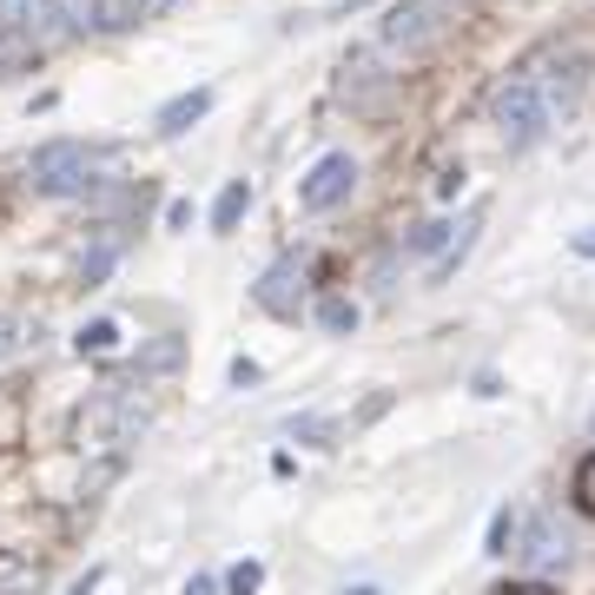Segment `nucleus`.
<instances>
[{"instance_id": "5", "label": "nucleus", "mask_w": 595, "mask_h": 595, "mask_svg": "<svg viewBox=\"0 0 595 595\" xmlns=\"http://www.w3.org/2000/svg\"><path fill=\"white\" fill-rule=\"evenodd\" d=\"M377 40L391 53H431L437 47V8H423V0H397V8L377 21Z\"/></svg>"}, {"instance_id": "21", "label": "nucleus", "mask_w": 595, "mask_h": 595, "mask_svg": "<svg viewBox=\"0 0 595 595\" xmlns=\"http://www.w3.org/2000/svg\"><path fill=\"white\" fill-rule=\"evenodd\" d=\"M165 225L186 232V225H193V199H173V206H165Z\"/></svg>"}, {"instance_id": "25", "label": "nucleus", "mask_w": 595, "mask_h": 595, "mask_svg": "<svg viewBox=\"0 0 595 595\" xmlns=\"http://www.w3.org/2000/svg\"><path fill=\"white\" fill-rule=\"evenodd\" d=\"M186 595H219V582H212V575H193V582H186Z\"/></svg>"}, {"instance_id": "13", "label": "nucleus", "mask_w": 595, "mask_h": 595, "mask_svg": "<svg viewBox=\"0 0 595 595\" xmlns=\"http://www.w3.org/2000/svg\"><path fill=\"white\" fill-rule=\"evenodd\" d=\"M318 324L331 337H345V331H358V305L351 298H318Z\"/></svg>"}, {"instance_id": "7", "label": "nucleus", "mask_w": 595, "mask_h": 595, "mask_svg": "<svg viewBox=\"0 0 595 595\" xmlns=\"http://www.w3.org/2000/svg\"><path fill=\"white\" fill-rule=\"evenodd\" d=\"M206 113H212V87H193V94H179V100H165L152 126H159L165 139H179V133H193V126H199Z\"/></svg>"}, {"instance_id": "14", "label": "nucleus", "mask_w": 595, "mask_h": 595, "mask_svg": "<svg viewBox=\"0 0 595 595\" xmlns=\"http://www.w3.org/2000/svg\"><path fill=\"white\" fill-rule=\"evenodd\" d=\"M73 345H79V358H87V351L100 358V351H113V345H120V324H113V318H94L87 331H79V337H73Z\"/></svg>"}, {"instance_id": "8", "label": "nucleus", "mask_w": 595, "mask_h": 595, "mask_svg": "<svg viewBox=\"0 0 595 595\" xmlns=\"http://www.w3.org/2000/svg\"><path fill=\"white\" fill-rule=\"evenodd\" d=\"M27 345H40V318H21V311H0V364L21 358Z\"/></svg>"}, {"instance_id": "2", "label": "nucleus", "mask_w": 595, "mask_h": 595, "mask_svg": "<svg viewBox=\"0 0 595 595\" xmlns=\"http://www.w3.org/2000/svg\"><path fill=\"white\" fill-rule=\"evenodd\" d=\"M496 133L509 139V146H536L543 133H549V113H556V100L543 94V79H530V73H517V79H503L496 87Z\"/></svg>"}, {"instance_id": "23", "label": "nucleus", "mask_w": 595, "mask_h": 595, "mask_svg": "<svg viewBox=\"0 0 595 595\" xmlns=\"http://www.w3.org/2000/svg\"><path fill=\"white\" fill-rule=\"evenodd\" d=\"M232 384H259V364H251V358H232Z\"/></svg>"}, {"instance_id": "10", "label": "nucleus", "mask_w": 595, "mask_h": 595, "mask_svg": "<svg viewBox=\"0 0 595 595\" xmlns=\"http://www.w3.org/2000/svg\"><path fill=\"white\" fill-rule=\"evenodd\" d=\"M245 206H251V186L245 179H225V193L212 199V232H232L245 219Z\"/></svg>"}, {"instance_id": "17", "label": "nucleus", "mask_w": 595, "mask_h": 595, "mask_svg": "<svg viewBox=\"0 0 595 595\" xmlns=\"http://www.w3.org/2000/svg\"><path fill=\"white\" fill-rule=\"evenodd\" d=\"M173 364H179V337H159L139 351V371H173Z\"/></svg>"}, {"instance_id": "15", "label": "nucleus", "mask_w": 595, "mask_h": 595, "mask_svg": "<svg viewBox=\"0 0 595 595\" xmlns=\"http://www.w3.org/2000/svg\"><path fill=\"white\" fill-rule=\"evenodd\" d=\"M569 496H575V509H582V517H595V450L575 463V483H569Z\"/></svg>"}, {"instance_id": "24", "label": "nucleus", "mask_w": 595, "mask_h": 595, "mask_svg": "<svg viewBox=\"0 0 595 595\" xmlns=\"http://www.w3.org/2000/svg\"><path fill=\"white\" fill-rule=\"evenodd\" d=\"M496 595H556L549 582H509V588H496Z\"/></svg>"}, {"instance_id": "18", "label": "nucleus", "mask_w": 595, "mask_h": 595, "mask_svg": "<svg viewBox=\"0 0 595 595\" xmlns=\"http://www.w3.org/2000/svg\"><path fill=\"white\" fill-rule=\"evenodd\" d=\"M259 582H265V569H259V562H232L225 595H259Z\"/></svg>"}, {"instance_id": "1", "label": "nucleus", "mask_w": 595, "mask_h": 595, "mask_svg": "<svg viewBox=\"0 0 595 595\" xmlns=\"http://www.w3.org/2000/svg\"><path fill=\"white\" fill-rule=\"evenodd\" d=\"M27 186L40 199H87L100 186V152L79 146V139H47L34 159H27Z\"/></svg>"}, {"instance_id": "19", "label": "nucleus", "mask_w": 595, "mask_h": 595, "mask_svg": "<svg viewBox=\"0 0 595 595\" xmlns=\"http://www.w3.org/2000/svg\"><path fill=\"white\" fill-rule=\"evenodd\" d=\"M444 238H450V225H444V219H431V225H423V232L410 238V251H437Z\"/></svg>"}, {"instance_id": "16", "label": "nucleus", "mask_w": 595, "mask_h": 595, "mask_svg": "<svg viewBox=\"0 0 595 595\" xmlns=\"http://www.w3.org/2000/svg\"><path fill=\"white\" fill-rule=\"evenodd\" d=\"M21 444V391H0V450Z\"/></svg>"}, {"instance_id": "4", "label": "nucleus", "mask_w": 595, "mask_h": 595, "mask_svg": "<svg viewBox=\"0 0 595 595\" xmlns=\"http://www.w3.org/2000/svg\"><path fill=\"white\" fill-rule=\"evenodd\" d=\"M351 186H358V159L351 152H324L311 173H305V186H298V206L305 212H331V206L351 199Z\"/></svg>"}, {"instance_id": "9", "label": "nucleus", "mask_w": 595, "mask_h": 595, "mask_svg": "<svg viewBox=\"0 0 595 595\" xmlns=\"http://www.w3.org/2000/svg\"><path fill=\"white\" fill-rule=\"evenodd\" d=\"M152 0H94V27L100 34H120V27H139Z\"/></svg>"}, {"instance_id": "3", "label": "nucleus", "mask_w": 595, "mask_h": 595, "mask_svg": "<svg viewBox=\"0 0 595 595\" xmlns=\"http://www.w3.org/2000/svg\"><path fill=\"white\" fill-rule=\"evenodd\" d=\"M139 431H146V404L126 391H100L94 410L79 417V450H126L139 444Z\"/></svg>"}, {"instance_id": "6", "label": "nucleus", "mask_w": 595, "mask_h": 595, "mask_svg": "<svg viewBox=\"0 0 595 595\" xmlns=\"http://www.w3.org/2000/svg\"><path fill=\"white\" fill-rule=\"evenodd\" d=\"M298 292H305V265L298 259H278L265 278H259V305L272 318H298Z\"/></svg>"}, {"instance_id": "27", "label": "nucleus", "mask_w": 595, "mask_h": 595, "mask_svg": "<svg viewBox=\"0 0 595 595\" xmlns=\"http://www.w3.org/2000/svg\"><path fill=\"white\" fill-rule=\"evenodd\" d=\"M152 8H165V0H152Z\"/></svg>"}, {"instance_id": "11", "label": "nucleus", "mask_w": 595, "mask_h": 595, "mask_svg": "<svg viewBox=\"0 0 595 595\" xmlns=\"http://www.w3.org/2000/svg\"><path fill=\"white\" fill-rule=\"evenodd\" d=\"M517 556H530V569H556V562L569 556V536H562V530H549V523H536L530 549H517Z\"/></svg>"}, {"instance_id": "26", "label": "nucleus", "mask_w": 595, "mask_h": 595, "mask_svg": "<svg viewBox=\"0 0 595 595\" xmlns=\"http://www.w3.org/2000/svg\"><path fill=\"white\" fill-rule=\"evenodd\" d=\"M358 595H377V588H358Z\"/></svg>"}, {"instance_id": "22", "label": "nucleus", "mask_w": 595, "mask_h": 595, "mask_svg": "<svg viewBox=\"0 0 595 595\" xmlns=\"http://www.w3.org/2000/svg\"><path fill=\"white\" fill-rule=\"evenodd\" d=\"M107 272H113V245H107V251H94V259H87V285H100Z\"/></svg>"}, {"instance_id": "20", "label": "nucleus", "mask_w": 595, "mask_h": 595, "mask_svg": "<svg viewBox=\"0 0 595 595\" xmlns=\"http://www.w3.org/2000/svg\"><path fill=\"white\" fill-rule=\"evenodd\" d=\"M292 437H305V444H324V437H331V423H324V417H298V423H292Z\"/></svg>"}, {"instance_id": "12", "label": "nucleus", "mask_w": 595, "mask_h": 595, "mask_svg": "<svg viewBox=\"0 0 595 595\" xmlns=\"http://www.w3.org/2000/svg\"><path fill=\"white\" fill-rule=\"evenodd\" d=\"M40 588V569L27 556H0V595H34Z\"/></svg>"}]
</instances>
